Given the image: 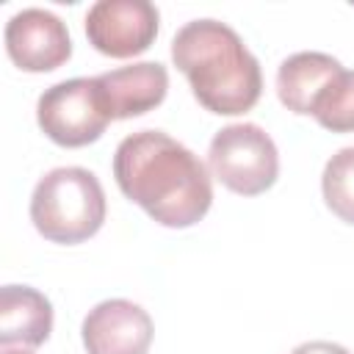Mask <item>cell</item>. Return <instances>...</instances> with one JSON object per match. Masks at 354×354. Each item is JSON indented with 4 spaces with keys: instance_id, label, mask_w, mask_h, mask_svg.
<instances>
[{
    "instance_id": "obj_12",
    "label": "cell",
    "mask_w": 354,
    "mask_h": 354,
    "mask_svg": "<svg viewBox=\"0 0 354 354\" xmlns=\"http://www.w3.org/2000/svg\"><path fill=\"white\" fill-rule=\"evenodd\" d=\"M326 207L346 224H354V147L337 149L321 174Z\"/></svg>"
},
{
    "instance_id": "obj_1",
    "label": "cell",
    "mask_w": 354,
    "mask_h": 354,
    "mask_svg": "<svg viewBox=\"0 0 354 354\" xmlns=\"http://www.w3.org/2000/svg\"><path fill=\"white\" fill-rule=\"evenodd\" d=\"M119 191L163 227H191L213 205L210 169L177 138L160 130H138L113 152Z\"/></svg>"
},
{
    "instance_id": "obj_5",
    "label": "cell",
    "mask_w": 354,
    "mask_h": 354,
    "mask_svg": "<svg viewBox=\"0 0 354 354\" xmlns=\"http://www.w3.org/2000/svg\"><path fill=\"white\" fill-rule=\"evenodd\" d=\"M108 102L97 77L61 80L36 102V122L44 136L61 147H86L97 141L111 122Z\"/></svg>"
},
{
    "instance_id": "obj_15",
    "label": "cell",
    "mask_w": 354,
    "mask_h": 354,
    "mask_svg": "<svg viewBox=\"0 0 354 354\" xmlns=\"http://www.w3.org/2000/svg\"><path fill=\"white\" fill-rule=\"evenodd\" d=\"M3 354H30V351H25V348H14V346H6V348H3Z\"/></svg>"
},
{
    "instance_id": "obj_14",
    "label": "cell",
    "mask_w": 354,
    "mask_h": 354,
    "mask_svg": "<svg viewBox=\"0 0 354 354\" xmlns=\"http://www.w3.org/2000/svg\"><path fill=\"white\" fill-rule=\"evenodd\" d=\"M290 354H351V351L337 346V343H332V340H310V343L296 346Z\"/></svg>"
},
{
    "instance_id": "obj_13",
    "label": "cell",
    "mask_w": 354,
    "mask_h": 354,
    "mask_svg": "<svg viewBox=\"0 0 354 354\" xmlns=\"http://www.w3.org/2000/svg\"><path fill=\"white\" fill-rule=\"evenodd\" d=\"M313 116L332 133H354V69H343L321 91L313 105Z\"/></svg>"
},
{
    "instance_id": "obj_8",
    "label": "cell",
    "mask_w": 354,
    "mask_h": 354,
    "mask_svg": "<svg viewBox=\"0 0 354 354\" xmlns=\"http://www.w3.org/2000/svg\"><path fill=\"white\" fill-rule=\"evenodd\" d=\"M80 335L88 354H147L155 326L144 307L127 299H105L88 310Z\"/></svg>"
},
{
    "instance_id": "obj_6",
    "label": "cell",
    "mask_w": 354,
    "mask_h": 354,
    "mask_svg": "<svg viewBox=\"0 0 354 354\" xmlns=\"http://www.w3.org/2000/svg\"><path fill=\"white\" fill-rule=\"evenodd\" d=\"M158 19L149 0H100L86 11V36L102 55L133 58L155 41Z\"/></svg>"
},
{
    "instance_id": "obj_9",
    "label": "cell",
    "mask_w": 354,
    "mask_h": 354,
    "mask_svg": "<svg viewBox=\"0 0 354 354\" xmlns=\"http://www.w3.org/2000/svg\"><path fill=\"white\" fill-rule=\"evenodd\" d=\"M102 97L113 119H133L166 100L169 72L158 61H138L130 66H119L97 75Z\"/></svg>"
},
{
    "instance_id": "obj_10",
    "label": "cell",
    "mask_w": 354,
    "mask_h": 354,
    "mask_svg": "<svg viewBox=\"0 0 354 354\" xmlns=\"http://www.w3.org/2000/svg\"><path fill=\"white\" fill-rule=\"evenodd\" d=\"M53 332V304L28 285L0 288V346L36 348Z\"/></svg>"
},
{
    "instance_id": "obj_11",
    "label": "cell",
    "mask_w": 354,
    "mask_h": 354,
    "mask_svg": "<svg viewBox=\"0 0 354 354\" xmlns=\"http://www.w3.org/2000/svg\"><path fill=\"white\" fill-rule=\"evenodd\" d=\"M340 72L343 64L326 53H293L277 69V97L288 111L299 116H313L315 100Z\"/></svg>"
},
{
    "instance_id": "obj_7",
    "label": "cell",
    "mask_w": 354,
    "mask_h": 354,
    "mask_svg": "<svg viewBox=\"0 0 354 354\" xmlns=\"http://www.w3.org/2000/svg\"><path fill=\"white\" fill-rule=\"evenodd\" d=\"M8 58L22 72H53L72 55L66 25L47 8H22L6 22Z\"/></svg>"
},
{
    "instance_id": "obj_2",
    "label": "cell",
    "mask_w": 354,
    "mask_h": 354,
    "mask_svg": "<svg viewBox=\"0 0 354 354\" xmlns=\"http://www.w3.org/2000/svg\"><path fill=\"white\" fill-rule=\"evenodd\" d=\"M171 61L188 77L199 105L210 113H246L263 94L260 64L227 22H185L171 39Z\"/></svg>"
},
{
    "instance_id": "obj_3",
    "label": "cell",
    "mask_w": 354,
    "mask_h": 354,
    "mask_svg": "<svg viewBox=\"0 0 354 354\" xmlns=\"http://www.w3.org/2000/svg\"><path fill=\"white\" fill-rule=\"evenodd\" d=\"M30 221L53 243L88 241L105 221V191L88 169L58 166L36 183Z\"/></svg>"
},
{
    "instance_id": "obj_4",
    "label": "cell",
    "mask_w": 354,
    "mask_h": 354,
    "mask_svg": "<svg viewBox=\"0 0 354 354\" xmlns=\"http://www.w3.org/2000/svg\"><path fill=\"white\" fill-rule=\"evenodd\" d=\"M210 174L241 196H257L277 183L279 152L274 138L254 122L221 127L207 147Z\"/></svg>"
}]
</instances>
